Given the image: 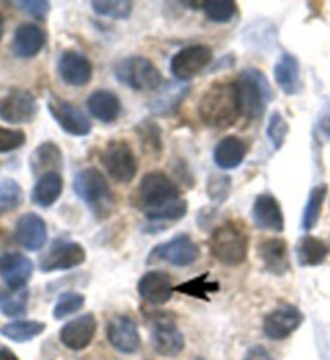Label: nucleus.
Here are the masks:
<instances>
[{
  "instance_id": "47",
  "label": "nucleus",
  "mask_w": 330,
  "mask_h": 360,
  "mask_svg": "<svg viewBox=\"0 0 330 360\" xmlns=\"http://www.w3.org/2000/svg\"><path fill=\"white\" fill-rule=\"evenodd\" d=\"M196 360H204L202 357H196Z\"/></svg>"
},
{
  "instance_id": "28",
  "label": "nucleus",
  "mask_w": 330,
  "mask_h": 360,
  "mask_svg": "<svg viewBox=\"0 0 330 360\" xmlns=\"http://www.w3.org/2000/svg\"><path fill=\"white\" fill-rule=\"evenodd\" d=\"M63 192V179L60 172H49L37 179L33 190H31V201L39 208H51L57 203Z\"/></svg>"
},
{
  "instance_id": "43",
  "label": "nucleus",
  "mask_w": 330,
  "mask_h": 360,
  "mask_svg": "<svg viewBox=\"0 0 330 360\" xmlns=\"http://www.w3.org/2000/svg\"><path fill=\"white\" fill-rule=\"evenodd\" d=\"M13 5L37 21H46L51 12V4L46 0H23V2H13Z\"/></svg>"
},
{
  "instance_id": "9",
  "label": "nucleus",
  "mask_w": 330,
  "mask_h": 360,
  "mask_svg": "<svg viewBox=\"0 0 330 360\" xmlns=\"http://www.w3.org/2000/svg\"><path fill=\"white\" fill-rule=\"evenodd\" d=\"M212 59H214V52H212L209 46H186L172 57V60H170V72H172L175 80L186 83L191 78L199 75L207 65H211Z\"/></svg>"
},
{
  "instance_id": "21",
  "label": "nucleus",
  "mask_w": 330,
  "mask_h": 360,
  "mask_svg": "<svg viewBox=\"0 0 330 360\" xmlns=\"http://www.w3.org/2000/svg\"><path fill=\"white\" fill-rule=\"evenodd\" d=\"M33 271V262L21 253H4L0 257V278L12 290L25 289Z\"/></svg>"
},
{
  "instance_id": "8",
  "label": "nucleus",
  "mask_w": 330,
  "mask_h": 360,
  "mask_svg": "<svg viewBox=\"0 0 330 360\" xmlns=\"http://www.w3.org/2000/svg\"><path fill=\"white\" fill-rule=\"evenodd\" d=\"M201 257V248L188 234H178L173 239L159 243L149 252L147 263L164 262L172 266L186 268L194 264Z\"/></svg>"
},
{
  "instance_id": "15",
  "label": "nucleus",
  "mask_w": 330,
  "mask_h": 360,
  "mask_svg": "<svg viewBox=\"0 0 330 360\" xmlns=\"http://www.w3.org/2000/svg\"><path fill=\"white\" fill-rule=\"evenodd\" d=\"M58 75L68 86L83 88L93 80V63L77 51H65L57 63Z\"/></svg>"
},
{
  "instance_id": "11",
  "label": "nucleus",
  "mask_w": 330,
  "mask_h": 360,
  "mask_svg": "<svg viewBox=\"0 0 330 360\" xmlns=\"http://www.w3.org/2000/svg\"><path fill=\"white\" fill-rule=\"evenodd\" d=\"M39 105L28 89L13 88L0 98V120L12 125L28 124L37 115Z\"/></svg>"
},
{
  "instance_id": "18",
  "label": "nucleus",
  "mask_w": 330,
  "mask_h": 360,
  "mask_svg": "<svg viewBox=\"0 0 330 360\" xmlns=\"http://www.w3.org/2000/svg\"><path fill=\"white\" fill-rule=\"evenodd\" d=\"M172 276L165 271H147L138 281V294L149 305H165L173 295Z\"/></svg>"
},
{
  "instance_id": "3",
  "label": "nucleus",
  "mask_w": 330,
  "mask_h": 360,
  "mask_svg": "<svg viewBox=\"0 0 330 360\" xmlns=\"http://www.w3.org/2000/svg\"><path fill=\"white\" fill-rule=\"evenodd\" d=\"M73 192L98 221L107 219L115 211V197L99 169L88 167L79 171L73 179Z\"/></svg>"
},
{
  "instance_id": "32",
  "label": "nucleus",
  "mask_w": 330,
  "mask_h": 360,
  "mask_svg": "<svg viewBox=\"0 0 330 360\" xmlns=\"http://www.w3.org/2000/svg\"><path fill=\"white\" fill-rule=\"evenodd\" d=\"M46 330V323L36 320L12 321L2 328V336L13 342H28L41 336Z\"/></svg>"
},
{
  "instance_id": "17",
  "label": "nucleus",
  "mask_w": 330,
  "mask_h": 360,
  "mask_svg": "<svg viewBox=\"0 0 330 360\" xmlns=\"http://www.w3.org/2000/svg\"><path fill=\"white\" fill-rule=\"evenodd\" d=\"M110 346L121 354H135L141 347V338L136 323L126 315L112 316L107 325Z\"/></svg>"
},
{
  "instance_id": "40",
  "label": "nucleus",
  "mask_w": 330,
  "mask_h": 360,
  "mask_svg": "<svg viewBox=\"0 0 330 360\" xmlns=\"http://www.w3.org/2000/svg\"><path fill=\"white\" fill-rule=\"evenodd\" d=\"M84 299L83 294L73 292V290H68V292H63L58 300L55 302L54 307V319L55 320H63L67 316L77 314L84 307Z\"/></svg>"
},
{
  "instance_id": "35",
  "label": "nucleus",
  "mask_w": 330,
  "mask_h": 360,
  "mask_svg": "<svg viewBox=\"0 0 330 360\" xmlns=\"http://www.w3.org/2000/svg\"><path fill=\"white\" fill-rule=\"evenodd\" d=\"M23 203V188L13 179L0 180V216L12 213Z\"/></svg>"
},
{
  "instance_id": "44",
  "label": "nucleus",
  "mask_w": 330,
  "mask_h": 360,
  "mask_svg": "<svg viewBox=\"0 0 330 360\" xmlns=\"http://www.w3.org/2000/svg\"><path fill=\"white\" fill-rule=\"evenodd\" d=\"M244 360H274L272 356H270V352L265 349L264 346H253L249 351L246 352V356H244Z\"/></svg>"
},
{
  "instance_id": "33",
  "label": "nucleus",
  "mask_w": 330,
  "mask_h": 360,
  "mask_svg": "<svg viewBox=\"0 0 330 360\" xmlns=\"http://www.w3.org/2000/svg\"><path fill=\"white\" fill-rule=\"evenodd\" d=\"M136 134L140 136L141 148L146 155H161L164 148L161 127L151 120H145L138 124Z\"/></svg>"
},
{
  "instance_id": "36",
  "label": "nucleus",
  "mask_w": 330,
  "mask_h": 360,
  "mask_svg": "<svg viewBox=\"0 0 330 360\" xmlns=\"http://www.w3.org/2000/svg\"><path fill=\"white\" fill-rule=\"evenodd\" d=\"M209 278V273L201 274V276L185 281L183 284H180L175 288V290L180 294L190 295V297H196V299H202V300H209L207 294L216 292L219 290V283H212V281H207Z\"/></svg>"
},
{
  "instance_id": "22",
  "label": "nucleus",
  "mask_w": 330,
  "mask_h": 360,
  "mask_svg": "<svg viewBox=\"0 0 330 360\" xmlns=\"http://www.w3.org/2000/svg\"><path fill=\"white\" fill-rule=\"evenodd\" d=\"M46 42L47 34L39 25L23 23L15 31L12 51L18 59H33L44 49Z\"/></svg>"
},
{
  "instance_id": "1",
  "label": "nucleus",
  "mask_w": 330,
  "mask_h": 360,
  "mask_svg": "<svg viewBox=\"0 0 330 360\" xmlns=\"http://www.w3.org/2000/svg\"><path fill=\"white\" fill-rule=\"evenodd\" d=\"M133 203L151 222L180 221L188 211L178 184L161 171L147 172L141 179Z\"/></svg>"
},
{
  "instance_id": "7",
  "label": "nucleus",
  "mask_w": 330,
  "mask_h": 360,
  "mask_svg": "<svg viewBox=\"0 0 330 360\" xmlns=\"http://www.w3.org/2000/svg\"><path fill=\"white\" fill-rule=\"evenodd\" d=\"M105 171L119 184H130L138 174V158L128 141L114 139L105 145L100 155Z\"/></svg>"
},
{
  "instance_id": "19",
  "label": "nucleus",
  "mask_w": 330,
  "mask_h": 360,
  "mask_svg": "<svg viewBox=\"0 0 330 360\" xmlns=\"http://www.w3.org/2000/svg\"><path fill=\"white\" fill-rule=\"evenodd\" d=\"M251 216L260 231L282 232L285 229L284 211L272 193H260L254 198Z\"/></svg>"
},
{
  "instance_id": "41",
  "label": "nucleus",
  "mask_w": 330,
  "mask_h": 360,
  "mask_svg": "<svg viewBox=\"0 0 330 360\" xmlns=\"http://www.w3.org/2000/svg\"><path fill=\"white\" fill-rule=\"evenodd\" d=\"M232 192V179L228 176H211L207 180V195L219 206Z\"/></svg>"
},
{
  "instance_id": "37",
  "label": "nucleus",
  "mask_w": 330,
  "mask_h": 360,
  "mask_svg": "<svg viewBox=\"0 0 330 360\" xmlns=\"http://www.w3.org/2000/svg\"><path fill=\"white\" fill-rule=\"evenodd\" d=\"M201 8L207 20L214 23H230L237 15V4L233 0H220V2H201Z\"/></svg>"
},
{
  "instance_id": "42",
  "label": "nucleus",
  "mask_w": 330,
  "mask_h": 360,
  "mask_svg": "<svg viewBox=\"0 0 330 360\" xmlns=\"http://www.w3.org/2000/svg\"><path fill=\"white\" fill-rule=\"evenodd\" d=\"M26 143V134L23 130L5 129L0 127V153H12L20 150Z\"/></svg>"
},
{
  "instance_id": "34",
  "label": "nucleus",
  "mask_w": 330,
  "mask_h": 360,
  "mask_svg": "<svg viewBox=\"0 0 330 360\" xmlns=\"http://www.w3.org/2000/svg\"><path fill=\"white\" fill-rule=\"evenodd\" d=\"M91 8L95 15L110 20H128L133 13L130 0H93Z\"/></svg>"
},
{
  "instance_id": "13",
  "label": "nucleus",
  "mask_w": 330,
  "mask_h": 360,
  "mask_svg": "<svg viewBox=\"0 0 330 360\" xmlns=\"http://www.w3.org/2000/svg\"><path fill=\"white\" fill-rule=\"evenodd\" d=\"M86 262V250L78 242H57L41 258L39 268L42 273L68 271Z\"/></svg>"
},
{
  "instance_id": "24",
  "label": "nucleus",
  "mask_w": 330,
  "mask_h": 360,
  "mask_svg": "<svg viewBox=\"0 0 330 360\" xmlns=\"http://www.w3.org/2000/svg\"><path fill=\"white\" fill-rule=\"evenodd\" d=\"M191 91V86H188L186 83H165L159 88V93L156 94V98L151 101L149 108H151L152 114L156 115H172L178 110L180 104L183 103V99L188 96V93Z\"/></svg>"
},
{
  "instance_id": "27",
  "label": "nucleus",
  "mask_w": 330,
  "mask_h": 360,
  "mask_svg": "<svg viewBox=\"0 0 330 360\" xmlns=\"http://www.w3.org/2000/svg\"><path fill=\"white\" fill-rule=\"evenodd\" d=\"M274 78L282 91L286 96H293L300 93L301 78H300V60L293 54L285 52L280 56L274 67Z\"/></svg>"
},
{
  "instance_id": "14",
  "label": "nucleus",
  "mask_w": 330,
  "mask_h": 360,
  "mask_svg": "<svg viewBox=\"0 0 330 360\" xmlns=\"http://www.w3.org/2000/svg\"><path fill=\"white\" fill-rule=\"evenodd\" d=\"M303 320H305V316H303L298 307L282 304L264 319V335L272 341L286 340L301 326Z\"/></svg>"
},
{
  "instance_id": "23",
  "label": "nucleus",
  "mask_w": 330,
  "mask_h": 360,
  "mask_svg": "<svg viewBox=\"0 0 330 360\" xmlns=\"http://www.w3.org/2000/svg\"><path fill=\"white\" fill-rule=\"evenodd\" d=\"M258 255L263 262L265 271L275 276H284L290 271V255L286 240L272 237V239H264L258 245Z\"/></svg>"
},
{
  "instance_id": "4",
  "label": "nucleus",
  "mask_w": 330,
  "mask_h": 360,
  "mask_svg": "<svg viewBox=\"0 0 330 360\" xmlns=\"http://www.w3.org/2000/svg\"><path fill=\"white\" fill-rule=\"evenodd\" d=\"M249 239L239 221H225L212 232L209 248L217 262L225 266H238L246 262Z\"/></svg>"
},
{
  "instance_id": "30",
  "label": "nucleus",
  "mask_w": 330,
  "mask_h": 360,
  "mask_svg": "<svg viewBox=\"0 0 330 360\" xmlns=\"http://www.w3.org/2000/svg\"><path fill=\"white\" fill-rule=\"evenodd\" d=\"M295 252L298 264L303 268H311L319 266V264L326 262L329 255V247L326 245V242L317 239V237L305 236L298 240Z\"/></svg>"
},
{
  "instance_id": "5",
  "label": "nucleus",
  "mask_w": 330,
  "mask_h": 360,
  "mask_svg": "<svg viewBox=\"0 0 330 360\" xmlns=\"http://www.w3.org/2000/svg\"><path fill=\"white\" fill-rule=\"evenodd\" d=\"M235 84L242 115L251 120L263 117L272 99V89L268 77L259 68H244L235 80Z\"/></svg>"
},
{
  "instance_id": "25",
  "label": "nucleus",
  "mask_w": 330,
  "mask_h": 360,
  "mask_svg": "<svg viewBox=\"0 0 330 360\" xmlns=\"http://www.w3.org/2000/svg\"><path fill=\"white\" fill-rule=\"evenodd\" d=\"M86 108L95 120L103 122V124H114L121 114V101L114 91L98 89L89 94Z\"/></svg>"
},
{
  "instance_id": "38",
  "label": "nucleus",
  "mask_w": 330,
  "mask_h": 360,
  "mask_svg": "<svg viewBox=\"0 0 330 360\" xmlns=\"http://www.w3.org/2000/svg\"><path fill=\"white\" fill-rule=\"evenodd\" d=\"M289 131H290L289 122L285 120V117L279 112V110H274L269 117L268 129H265V135H268V140L270 141V145H272L274 151L282 150V146L285 145Z\"/></svg>"
},
{
  "instance_id": "39",
  "label": "nucleus",
  "mask_w": 330,
  "mask_h": 360,
  "mask_svg": "<svg viewBox=\"0 0 330 360\" xmlns=\"http://www.w3.org/2000/svg\"><path fill=\"white\" fill-rule=\"evenodd\" d=\"M28 300H29V294L26 289H18L13 290V292H7L2 299V314L5 316H10V319H17V316H21L26 314L28 310Z\"/></svg>"
},
{
  "instance_id": "31",
  "label": "nucleus",
  "mask_w": 330,
  "mask_h": 360,
  "mask_svg": "<svg viewBox=\"0 0 330 360\" xmlns=\"http://www.w3.org/2000/svg\"><path fill=\"white\" fill-rule=\"evenodd\" d=\"M327 197V185H316L311 188L310 195H308L305 210L301 214V229L303 231H311L317 226L319 219L322 214V206Z\"/></svg>"
},
{
  "instance_id": "45",
  "label": "nucleus",
  "mask_w": 330,
  "mask_h": 360,
  "mask_svg": "<svg viewBox=\"0 0 330 360\" xmlns=\"http://www.w3.org/2000/svg\"><path fill=\"white\" fill-rule=\"evenodd\" d=\"M0 360H20L17 354L10 351L8 347H0Z\"/></svg>"
},
{
  "instance_id": "10",
  "label": "nucleus",
  "mask_w": 330,
  "mask_h": 360,
  "mask_svg": "<svg viewBox=\"0 0 330 360\" xmlns=\"http://www.w3.org/2000/svg\"><path fill=\"white\" fill-rule=\"evenodd\" d=\"M151 344L159 356L173 359L185 349V338L177 323L167 314L154 315L151 326Z\"/></svg>"
},
{
  "instance_id": "46",
  "label": "nucleus",
  "mask_w": 330,
  "mask_h": 360,
  "mask_svg": "<svg viewBox=\"0 0 330 360\" xmlns=\"http://www.w3.org/2000/svg\"><path fill=\"white\" fill-rule=\"evenodd\" d=\"M4 31H5V20H4V15L0 13V41L4 38Z\"/></svg>"
},
{
  "instance_id": "6",
  "label": "nucleus",
  "mask_w": 330,
  "mask_h": 360,
  "mask_svg": "<svg viewBox=\"0 0 330 360\" xmlns=\"http://www.w3.org/2000/svg\"><path fill=\"white\" fill-rule=\"evenodd\" d=\"M115 80L135 91H157L164 84V77L152 60L143 56L125 57L115 63Z\"/></svg>"
},
{
  "instance_id": "26",
  "label": "nucleus",
  "mask_w": 330,
  "mask_h": 360,
  "mask_svg": "<svg viewBox=\"0 0 330 360\" xmlns=\"http://www.w3.org/2000/svg\"><path fill=\"white\" fill-rule=\"evenodd\" d=\"M248 153V145L235 135L225 136L214 148L212 160L222 171H233L244 161Z\"/></svg>"
},
{
  "instance_id": "20",
  "label": "nucleus",
  "mask_w": 330,
  "mask_h": 360,
  "mask_svg": "<svg viewBox=\"0 0 330 360\" xmlns=\"http://www.w3.org/2000/svg\"><path fill=\"white\" fill-rule=\"evenodd\" d=\"M15 239L25 250L39 252L47 243V224L36 213L21 216L15 226Z\"/></svg>"
},
{
  "instance_id": "29",
  "label": "nucleus",
  "mask_w": 330,
  "mask_h": 360,
  "mask_svg": "<svg viewBox=\"0 0 330 360\" xmlns=\"http://www.w3.org/2000/svg\"><path fill=\"white\" fill-rule=\"evenodd\" d=\"M62 150L54 141H44L36 148L29 158V166L34 176H44L49 172H58L62 166Z\"/></svg>"
},
{
  "instance_id": "12",
  "label": "nucleus",
  "mask_w": 330,
  "mask_h": 360,
  "mask_svg": "<svg viewBox=\"0 0 330 360\" xmlns=\"http://www.w3.org/2000/svg\"><path fill=\"white\" fill-rule=\"evenodd\" d=\"M47 109H49L51 115L65 134L72 136H88L91 134V120L74 104L57 96H52L49 103H47Z\"/></svg>"
},
{
  "instance_id": "16",
  "label": "nucleus",
  "mask_w": 330,
  "mask_h": 360,
  "mask_svg": "<svg viewBox=\"0 0 330 360\" xmlns=\"http://www.w3.org/2000/svg\"><path fill=\"white\" fill-rule=\"evenodd\" d=\"M98 331V320L93 314H84L68 321L58 333V340L70 351L79 352L93 342Z\"/></svg>"
},
{
  "instance_id": "2",
  "label": "nucleus",
  "mask_w": 330,
  "mask_h": 360,
  "mask_svg": "<svg viewBox=\"0 0 330 360\" xmlns=\"http://www.w3.org/2000/svg\"><path fill=\"white\" fill-rule=\"evenodd\" d=\"M199 119L211 129L223 130L235 125L242 115L235 82L212 83L198 104Z\"/></svg>"
}]
</instances>
